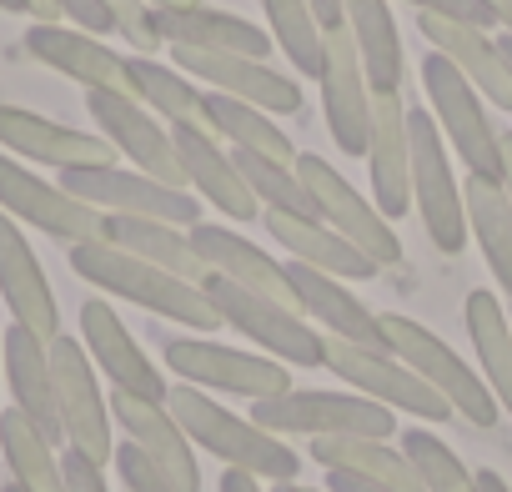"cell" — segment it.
<instances>
[{
    "mask_svg": "<svg viewBox=\"0 0 512 492\" xmlns=\"http://www.w3.org/2000/svg\"><path fill=\"white\" fill-rule=\"evenodd\" d=\"M327 492H392L372 477H357V472H327Z\"/></svg>",
    "mask_w": 512,
    "mask_h": 492,
    "instance_id": "obj_45",
    "label": "cell"
},
{
    "mask_svg": "<svg viewBox=\"0 0 512 492\" xmlns=\"http://www.w3.org/2000/svg\"><path fill=\"white\" fill-rule=\"evenodd\" d=\"M297 176H302V186L312 191L317 216H322L332 231H342L362 257H372L377 267H397V262H402V241H397L392 221H387L362 191H352V181H347L332 161L302 151V156H297Z\"/></svg>",
    "mask_w": 512,
    "mask_h": 492,
    "instance_id": "obj_12",
    "label": "cell"
},
{
    "mask_svg": "<svg viewBox=\"0 0 512 492\" xmlns=\"http://www.w3.org/2000/svg\"><path fill=\"white\" fill-rule=\"evenodd\" d=\"M26 16H36V21H61V6H56V0H26Z\"/></svg>",
    "mask_w": 512,
    "mask_h": 492,
    "instance_id": "obj_48",
    "label": "cell"
},
{
    "mask_svg": "<svg viewBox=\"0 0 512 492\" xmlns=\"http://www.w3.org/2000/svg\"><path fill=\"white\" fill-rule=\"evenodd\" d=\"M417 31L427 36L432 51H442L472 86L477 96H487L497 111H512V71L497 51V41L482 31V26H467V21H447V16H427L417 11Z\"/></svg>",
    "mask_w": 512,
    "mask_h": 492,
    "instance_id": "obj_26",
    "label": "cell"
},
{
    "mask_svg": "<svg viewBox=\"0 0 512 492\" xmlns=\"http://www.w3.org/2000/svg\"><path fill=\"white\" fill-rule=\"evenodd\" d=\"M151 11H186V6H201V0H146Z\"/></svg>",
    "mask_w": 512,
    "mask_h": 492,
    "instance_id": "obj_52",
    "label": "cell"
},
{
    "mask_svg": "<svg viewBox=\"0 0 512 492\" xmlns=\"http://www.w3.org/2000/svg\"><path fill=\"white\" fill-rule=\"evenodd\" d=\"M191 246H196V257L206 262V272H216V277H226V282H236V287H246V292H256V297H272V302H282V307H297L292 282H287V262L267 257L262 246H251V241L236 236L231 226H206V221H196V226H191Z\"/></svg>",
    "mask_w": 512,
    "mask_h": 492,
    "instance_id": "obj_25",
    "label": "cell"
},
{
    "mask_svg": "<svg viewBox=\"0 0 512 492\" xmlns=\"http://www.w3.org/2000/svg\"><path fill=\"white\" fill-rule=\"evenodd\" d=\"M26 51H31L41 66H51V71L81 81L86 91L136 96V91H131L126 56H116L111 46H101V36H91V31H76V26H61V21H36V26L26 31Z\"/></svg>",
    "mask_w": 512,
    "mask_h": 492,
    "instance_id": "obj_20",
    "label": "cell"
},
{
    "mask_svg": "<svg viewBox=\"0 0 512 492\" xmlns=\"http://www.w3.org/2000/svg\"><path fill=\"white\" fill-rule=\"evenodd\" d=\"M0 211L16 216V221H31L36 231H46V236H56V241H66V246L96 241V236H101V221H106L96 206H86L81 196H71L61 181L51 186V181L31 176V171H26L21 161H11L6 151H0Z\"/></svg>",
    "mask_w": 512,
    "mask_h": 492,
    "instance_id": "obj_14",
    "label": "cell"
},
{
    "mask_svg": "<svg viewBox=\"0 0 512 492\" xmlns=\"http://www.w3.org/2000/svg\"><path fill=\"white\" fill-rule=\"evenodd\" d=\"M312 462H322L327 472L372 477L392 492H422L407 452L392 447V437H312Z\"/></svg>",
    "mask_w": 512,
    "mask_h": 492,
    "instance_id": "obj_32",
    "label": "cell"
},
{
    "mask_svg": "<svg viewBox=\"0 0 512 492\" xmlns=\"http://www.w3.org/2000/svg\"><path fill=\"white\" fill-rule=\"evenodd\" d=\"M201 292L211 297V307L221 312L226 327H236L241 337H251L267 357L292 362V367H322V332H312V322L297 307H282L272 297H256L216 272H206Z\"/></svg>",
    "mask_w": 512,
    "mask_h": 492,
    "instance_id": "obj_5",
    "label": "cell"
},
{
    "mask_svg": "<svg viewBox=\"0 0 512 492\" xmlns=\"http://www.w3.org/2000/svg\"><path fill=\"white\" fill-rule=\"evenodd\" d=\"M206 111H211V131L216 141H231V151H256V156H272V161H287L297 166V146L292 136L267 116V111H256L236 96H221V91H206Z\"/></svg>",
    "mask_w": 512,
    "mask_h": 492,
    "instance_id": "obj_36",
    "label": "cell"
},
{
    "mask_svg": "<svg viewBox=\"0 0 512 492\" xmlns=\"http://www.w3.org/2000/svg\"><path fill=\"white\" fill-rule=\"evenodd\" d=\"M131 71V91L141 106H151L166 126H196L211 131V111H206V91H196V81L176 66H161L156 56H126ZM216 136V131H211Z\"/></svg>",
    "mask_w": 512,
    "mask_h": 492,
    "instance_id": "obj_31",
    "label": "cell"
},
{
    "mask_svg": "<svg viewBox=\"0 0 512 492\" xmlns=\"http://www.w3.org/2000/svg\"><path fill=\"white\" fill-rule=\"evenodd\" d=\"M477 492H512L497 472H477Z\"/></svg>",
    "mask_w": 512,
    "mask_h": 492,
    "instance_id": "obj_51",
    "label": "cell"
},
{
    "mask_svg": "<svg viewBox=\"0 0 512 492\" xmlns=\"http://www.w3.org/2000/svg\"><path fill=\"white\" fill-rule=\"evenodd\" d=\"M0 387H6V357H0Z\"/></svg>",
    "mask_w": 512,
    "mask_h": 492,
    "instance_id": "obj_56",
    "label": "cell"
},
{
    "mask_svg": "<svg viewBox=\"0 0 512 492\" xmlns=\"http://www.w3.org/2000/svg\"><path fill=\"white\" fill-rule=\"evenodd\" d=\"M216 492H267V487H262V477H251V472H236V467H226V472H221V482H216Z\"/></svg>",
    "mask_w": 512,
    "mask_h": 492,
    "instance_id": "obj_46",
    "label": "cell"
},
{
    "mask_svg": "<svg viewBox=\"0 0 512 492\" xmlns=\"http://www.w3.org/2000/svg\"><path fill=\"white\" fill-rule=\"evenodd\" d=\"M231 156H236V166H241V176H246L251 196L262 201V211L317 216V201H312V191L302 186L297 166H287V161H272V156H256V151H231Z\"/></svg>",
    "mask_w": 512,
    "mask_h": 492,
    "instance_id": "obj_38",
    "label": "cell"
},
{
    "mask_svg": "<svg viewBox=\"0 0 512 492\" xmlns=\"http://www.w3.org/2000/svg\"><path fill=\"white\" fill-rule=\"evenodd\" d=\"M251 422L277 437H392L397 432L392 407L362 392H302V387L251 402Z\"/></svg>",
    "mask_w": 512,
    "mask_h": 492,
    "instance_id": "obj_3",
    "label": "cell"
},
{
    "mask_svg": "<svg viewBox=\"0 0 512 492\" xmlns=\"http://www.w3.org/2000/svg\"><path fill=\"white\" fill-rule=\"evenodd\" d=\"M166 367L201 392H231V397H251V402L292 392L287 362L262 357V352H236V347H221L206 337H171Z\"/></svg>",
    "mask_w": 512,
    "mask_h": 492,
    "instance_id": "obj_8",
    "label": "cell"
},
{
    "mask_svg": "<svg viewBox=\"0 0 512 492\" xmlns=\"http://www.w3.org/2000/svg\"><path fill=\"white\" fill-rule=\"evenodd\" d=\"M462 201H467V231L477 236L482 257H487V267L497 277V287L512 297V201H507L502 181L467 176Z\"/></svg>",
    "mask_w": 512,
    "mask_h": 492,
    "instance_id": "obj_35",
    "label": "cell"
},
{
    "mask_svg": "<svg viewBox=\"0 0 512 492\" xmlns=\"http://www.w3.org/2000/svg\"><path fill=\"white\" fill-rule=\"evenodd\" d=\"M497 51H502V61H507V71H512V36H497Z\"/></svg>",
    "mask_w": 512,
    "mask_h": 492,
    "instance_id": "obj_53",
    "label": "cell"
},
{
    "mask_svg": "<svg viewBox=\"0 0 512 492\" xmlns=\"http://www.w3.org/2000/svg\"><path fill=\"white\" fill-rule=\"evenodd\" d=\"M61 186L96 206L101 216H151L171 226H196L201 201L186 186H166L146 171H121V166H71L61 171Z\"/></svg>",
    "mask_w": 512,
    "mask_h": 492,
    "instance_id": "obj_9",
    "label": "cell"
},
{
    "mask_svg": "<svg viewBox=\"0 0 512 492\" xmlns=\"http://www.w3.org/2000/svg\"><path fill=\"white\" fill-rule=\"evenodd\" d=\"M61 477H66V492H111V487H106V467L91 462V457L76 452V447H66V457H61Z\"/></svg>",
    "mask_w": 512,
    "mask_h": 492,
    "instance_id": "obj_43",
    "label": "cell"
},
{
    "mask_svg": "<svg viewBox=\"0 0 512 492\" xmlns=\"http://www.w3.org/2000/svg\"><path fill=\"white\" fill-rule=\"evenodd\" d=\"M156 16V36L166 46H186V51H226V56H251L267 61L272 56V31H256L241 16L211 11V6H186V11H151Z\"/></svg>",
    "mask_w": 512,
    "mask_h": 492,
    "instance_id": "obj_29",
    "label": "cell"
},
{
    "mask_svg": "<svg viewBox=\"0 0 512 492\" xmlns=\"http://www.w3.org/2000/svg\"><path fill=\"white\" fill-rule=\"evenodd\" d=\"M51 382H56V412H61V432L66 447L86 452L91 462H111L116 442H111V402L96 382V362L76 337H51Z\"/></svg>",
    "mask_w": 512,
    "mask_h": 492,
    "instance_id": "obj_10",
    "label": "cell"
},
{
    "mask_svg": "<svg viewBox=\"0 0 512 492\" xmlns=\"http://www.w3.org/2000/svg\"><path fill=\"white\" fill-rule=\"evenodd\" d=\"M272 492H302L297 482H272Z\"/></svg>",
    "mask_w": 512,
    "mask_h": 492,
    "instance_id": "obj_55",
    "label": "cell"
},
{
    "mask_svg": "<svg viewBox=\"0 0 512 492\" xmlns=\"http://www.w3.org/2000/svg\"><path fill=\"white\" fill-rule=\"evenodd\" d=\"M111 462H116V477H121L126 492H181V487H176V482H171V477H166V472H161L136 442H121V447L111 452Z\"/></svg>",
    "mask_w": 512,
    "mask_h": 492,
    "instance_id": "obj_41",
    "label": "cell"
},
{
    "mask_svg": "<svg viewBox=\"0 0 512 492\" xmlns=\"http://www.w3.org/2000/svg\"><path fill=\"white\" fill-rule=\"evenodd\" d=\"M0 452H6V467H11V482L26 487V492H66V477H61V457L56 447L46 442V432L26 417V412H0Z\"/></svg>",
    "mask_w": 512,
    "mask_h": 492,
    "instance_id": "obj_37",
    "label": "cell"
},
{
    "mask_svg": "<svg viewBox=\"0 0 512 492\" xmlns=\"http://www.w3.org/2000/svg\"><path fill=\"white\" fill-rule=\"evenodd\" d=\"M0 357H6V387H11V402L16 412H26L51 447L66 442L61 432V412H56V382H51V342L36 337L31 327L11 322L6 342H0Z\"/></svg>",
    "mask_w": 512,
    "mask_h": 492,
    "instance_id": "obj_27",
    "label": "cell"
},
{
    "mask_svg": "<svg viewBox=\"0 0 512 492\" xmlns=\"http://www.w3.org/2000/svg\"><path fill=\"white\" fill-rule=\"evenodd\" d=\"M171 141H176V156H181V171H186V186L196 196H206L221 216L231 221H251L262 216V201L251 196L236 156L211 136V131H196V126H171Z\"/></svg>",
    "mask_w": 512,
    "mask_h": 492,
    "instance_id": "obj_22",
    "label": "cell"
},
{
    "mask_svg": "<svg viewBox=\"0 0 512 492\" xmlns=\"http://www.w3.org/2000/svg\"><path fill=\"white\" fill-rule=\"evenodd\" d=\"M422 86H427L437 131L452 141V151L462 156L467 176L502 181V131L487 121L477 86H472L442 51H427V61H422Z\"/></svg>",
    "mask_w": 512,
    "mask_h": 492,
    "instance_id": "obj_4",
    "label": "cell"
},
{
    "mask_svg": "<svg viewBox=\"0 0 512 492\" xmlns=\"http://www.w3.org/2000/svg\"><path fill=\"white\" fill-rule=\"evenodd\" d=\"M382 332H387V347L417 372V377H427L442 397H447V407L452 412H462L472 427H492L497 422V397L487 392V382L442 342V337H432L422 322H412V317H382Z\"/></svg>",
    "mask_w": 512,
    "mask_h": 492,
    "instance_id": "obj_11",
    "label": "cell"
},
{
    "mask_svg": "<svg viewBox=\"0 0 512 492\" xmlns=\"http://www.w3.org/2000/svg\"><path fill=\"white\" fill-rule=\"evenodd\" d=\"M0 492H26V487H16V482H6V487H0Z\"/></svg>",
    "mask_w": 512,
    "mask_h": 492,
    "instance_id": "obj_57",
    "label": "cell"
},
{
    "mask_svg": "<svg viewBox=\"0 0 512 492\" xmlns=\"http://www.w3.org/2000/svg\"><path fill=\"white\" fill-rule=\"evenodd\" d=\"M56 6H61V16H66L76 31H91V36L116 31V21H111V11H106V0H56Z\"/></svg>",
    "mask_w": 512,
    "mask_h": 492,
    "instance_id": "obj_44",
    "label": "cell"
},
{
    "mask_svg": "<svg viewBox=\"0 0 512 492\" xmlns=\"http://www.w3.org/2000/svg\"><path fill=\"white\" fill-rule=\"evenodd\" d=\"M86 111L101 126V136L121 156H131L136 171H146V176H156L166 186H186V171H181L171 126H161V116L151 106H141L136 96H121V91H86Z\"/></svg>",
    "mask_w": 512,
    "mask_h": 492,
    "instance_id": "obj_13",
    "label": "cell"
},
{
    "mask_svg": "<svg viewBox=\"0 0 512 492\" xmlns=\"http://www.w3.org/2000/svg\"><path fill=\"white\" fill-rule=\"evenodd\" d=\"M487 6H492V16H497L502 36H512V0H487Z\"/></svg>",
    "mask_w": 512,
    "mask_h": 492,
    "instance_id": "obj_50",
    "label": "cell"
},
{
    "mask_svg": "<svg viewBox=\"0 0 512 492\" xmlns=\"http://www.w3.org/2000/svg\"><path fill=\"white\" fill-rule=\"evenodd\" d=\"M402 452H407L422 492H477V472H467V462L442 437H432L427 427L402 432Z\"/></svg>",
    "mask_w": 512,
    "mask_h": 492,
    "instance_id": "obj_40",
    "label": "cell"
},
{
    "mask_svg": "<svg viewBox=\"0 0 512 492\" xmlns=\"http://www.w3.org/2000/svg\"><path fill=\"white\" fill-rule=\"evenodd\" d=\"M166 407H171V417L181 422V432H186L201 452L221 457V462L236 467V472H251V477H262V482H292L297 467H302V457H297L277 432L256 427L251 417H236L231 407H221L216 397H206V392L191 387V382L171 387V392H166Z\"/></svg>",
    "mask_w": 512,
    "mask_h": 492,
    "instance_id": "obj_2",
    "label": "cell"
},
{
    "mask_svg": "<svg viewBox=\"0 0 512 492\" xmlns=\"http://www.w3.org/2000/svg\"><path fill=\"white\" fill-rule=\"evenodd\" d=\"M81 347L91 352V362L111 377V392H131L146 402H166V377L151 367V357L136 347V337L126 332V322L111 312V302L91 297L81 307Z\"/></svg>",
    "mask_w": 512,
    "mask_h": 492,
    "instance_id": "obj_18",
    "label": "cell"
},
{
    "mask_svg": "<svg viewBox=\"0 0 512 492\" xmlns=\"http://www.w3.org/2000/svg\"><path fill=\"white\" fill-rule=\"evenodd\" d=\"M267 21H272V41L282 46V56L302 71V76H322V26L312 16V0H262Z\"/></svg>",
    "mask_w": 512,
    "mask_h": 492,
    "instance_id": "obj_39",
    "label": "cell"
},
{
    "mask_svg": "<svg viewBox=\"0 0 512 492\" xmlns=\"http://www.w3.org/2000/svg\"><path fill=\"white\" fill-rule=\"evenodd\" d=\"M101 241L121 246V252L186 277V282H206V262L191 246V226H171V221H151V216H106L101 221Z\"/></svg>",
    "mask_w": 512,
    "mask_h": 492,
    "instance_id": "obj_30",
    "label": "cell"
},
{
    "mask_svg": "<svg viewBox=\"0 0 512 492\" xmlns=\"http://www.w3.org/2000/svg\"><path fill=\"white\" fill-rule=\"evenodd\" d=\"M71 272L86 277L91 287H101V292H111V297H121V302H136V307H146V312H156V317H166V322H181V327H191V332H216V327H226L221 312L211 307V297L201 292V282L171 277V272H161V267H151V262L121 252V246L101 241V236L71 246Z\"/></svg>",
    "mask_w": 512,
    "mask_h": 492,
    "instance_id": "obj_1",
    "label": "cell"
},
{
    "mask_svg": "<svg viewBox=\"0 0 512 492\" xmlns=\"http://www.w3.org/2000/svg\"><path fill=\"white\" fill-rule=\"evenodd\" d=\"M0 146L26 156V161H41V166H56V171H71V166H111L116 146L106 136H86V131H71L61 121H46L36 111H21V106H0Z\"/></svg>",
    "mask_w": 512,
    "mask_h": 492,
    "instance_id": "obj_24",
    "label": "cell"
},
{
    "mask_svg": "<svg viewBox=\"0 0 512 492\" xmlns=\"http://www.w3.org/2000/svg\"><path fill=\"white\" fill-rule=\"evenodd\" d=\"M407 136H412V201L422 211V226L437 252L457 257L467 246V201H462V186L452 181V161H447L432 111L407 106Z\"/></svg>",
    "mask_w": 512,
    "mask_h": 492,
    "instance_id": "obj_6",
    "label": "cell"
},
{
    "mask_svg": "<svg viewBox=\"0 0 512 492\" xmlns=\"http://www.w3.org/2000/svg\"><path fill=\"white\" fill-rule=\"evenodd\" d=\"M171 51H176V71H186L191 81H206L221 96H236V101L267 111V116L302 111V86L287 71H277L272 61L226 56V51H186V46H171Z\"/></svg>",
    "mask_w": 512,
    "mask_h": 492,
    "instance_id": "obj_16",
    "label": "cell"
},
{
    "mask_svg": "<svg viewBox=\"0 0 512 492\" xmlns=\"http://www.w3.org/2000/svg\"><path fill=\"white\" fill-rule=\"evenodd\" d=\"M502 191L512 201V131H502Z\"/></svg>",
    "mask_w": 512,
    "mask_h": 492,
    "instance_id": "obj_49",
    "label": "cell"
},
{
    "mask_svg": "<svg viewBox=\"0 0 512 492\" xmlns=\"http://www.w3.org/2000/svg\"><path fill=\"white\" fill-rule=\"evenodd\" d=\"M367 176L377 211L387 221L407 216L412 206V136L402 91H372V131H367Z\"/></svg>",
    "mask_w": 512,
    "mask_h": 492,
    "instance_id": "obj_17",
    "label": "cell"
},
{
    "mask_svg": "<svg viewBox=\"0 0 512 492\" xmlns=\"http://www.w3.org/2000/svg\"><path fill=\"white\" fill-rule=\"evenodd\" d=\"M342 26L352 31V46L362 56V71L372 91H397L402 86V41L387 0H342Z\"/></svg>",
    "mask_w": 512,
    "mask_h": 492,
    "instance_id": "obj_33",
    "label": "cell"
},
{
    "mask_svg": "<svg viewBox=\"0 0 512 492\" xmlns=\"http://www.w3.org/2000/svg\"><path fill=\"white\" fill-rule=\"evenodd\" d=\"M322 367L342 382H352V392L392 407V412H407V417H427V422H447L452 407L447 397L417 377L397 352H367V347H352L342 337H322Z\"/></svg>",
    "mask_w": 512,
    "mask_h": 492,
    "instance_id": "obj_7",
    "label": "cell"
},
{
    "mask_svg": "<svg viewBox=\"0 0 512 492\" xmlns=\"http://www.w3.org/2000/svg\"><path fill=\"white\" fill-rule=\"evenodd\" d=\"M462 317H467V337H472L487 392L497 397L502 412H512V322H507L502 302L492 292H472Z\"/></svg>",
    "mask_w": 512,
    "mask_h": 492,
    "instance_id": "obj_34",
    "label": "cell"
},
{
    "mask_svg": "<svg viewBox=\"0 0 512 492\" xmlns=\"http://www.w3.org/2000/svg\"><path fill=\"white\" fill-rule=\"evenodd\" d=\"M111 422L126 432V442H136L181 492H201V462H196V442L181 432V422L171 417L166 402H146L131 392H111Z\"/></svg>",
    "mask_w": 512,
    "mask_h": 492,
    "instance_id": "obj_19",
    "label": "cell"
},
{
    "mask_svg": "<svg viewBox=\"0 0 512 492\" xmlns=\"http://www.w3.org/2000/svg\"><path fill=\"white\" fill-rule=\"evenodd\" d=\"M0 297L11 307V322L31 327L36 337H61V312H56V292L31 252L26 231L16 226V216L0 211Z\"/></svg>",
    "mask_w": 512,
    "mask_h": 492,
    "instance_id": "obj_21",
    "label": "cell"
},
{
    "mask_svg": "<svg viewBox=\"0 0 512 492\" xmlns=\"http://www.w3.org/2000/svg\"><path fill=\"white\" fill-rule=\"evenodd\" d=\"M262 221H267L272 241H282L287 252H292V262H307V267H317V272H327V277H337V282H367V277L382 272L372 257H362L357 246H352L342 231H332L322 216L262 211Z\"/></svg>",
    "mask_w": 512,
    "mask_h": 492,
    "instance_id": "obj_28",
    "label": "cell"
},
{
    "mask_svg": "<svg viewBox=\"0 0 512 492\" xmlns=\"http://www.w3.org/2000/svg\"><path fill=\"white\" fill-rule=\"evenodd\" d=\"M312 16L322 31H337L342 26V0H312Z\"/></svg>",
    "mask_w": 512,
    "mask_h": 492,
    "instance_id": "obj_47",
    "label": "cell"
},
{
    "mask_svg": "<svg viewBox=\"0 0 512 492\" xmlns=\"http://www.w3.org/2000/svg\"><path fill=\"white\" fill-rule=\"evenodd\" d=\"M0 11H21L26 16V0H0Z\"/></svg>",
    "mask_w": 512,
    "mask_h": 492,
    "instance_id": "obj_54",
    "label": "cell"
},
{
    "mask_svg": "<svg viewBox=\"0 0 512 492\" xmlns=\"http://www.w3.org/2000/svg\"><path fill=\"white\" fill-rule=\"evenodd\" d=\"M302 492H327V487H302Z\"/></svg>",
    "mask_w": 512,
    "mask_h": 492,
    "instance_id": "obj_58",
    "label": "cell"
},
{
    "mask_svg": "<svg viewBox=\"0 0 512 492\" xmlns=\"http://www.w3.org/2000/svg\"><path fill=\"white\" fill-rule=\"evenodd\" d=\"M287 282H292V297H297V312L322 322L327 337H342L352 347H367V352H392L387 347V332H382V317H372L352 292L347 282L307 267V262H287Z\"/></svg>",
    "mask_w": 512,
    "mask_h": 492,
    "instance_id": "obj_23",
    "label": "cell"
},
{
    "mask_svg": "<svg viewBox=\"0 0 512 492\" xmlns=\"http://www.w3.org/2000/svg\"><path fill=\"white\" fill-rule=\"evenodd\" d=\"M412 6H417V11H427V16H447V21L482 26V31H492V26H497V16H492L487 0H412Z\"/></svg>",
    "mask_w": 512,
    "mask_h": 492,
    "instance_id": "obj_42",
    "label": "cell"
},
{
    "mask_svg": "<svg viewBox=\"0 0 512 492\" xmlns=\"http://www.w3.org/2000/svg\"><path fill=\"white\" fill-rule=\"evenodd\" d=\"M322 111L327 131L347 156H367V131H372V81L362 71V56L352 46V31L337 26L322 36Z\"/></svg>",
    "mask_w": 512,
    "mask_h": 492,
    "instance_id": "obj_15",
    "label": "cell"
}]
</instances>
